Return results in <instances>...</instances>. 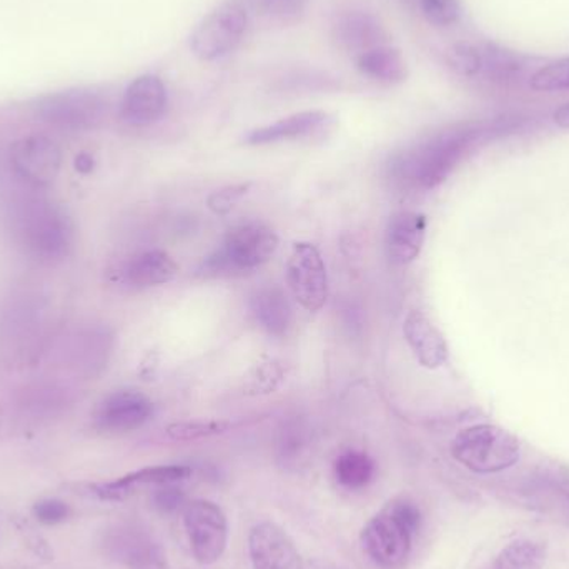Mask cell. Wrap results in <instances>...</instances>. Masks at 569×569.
I'll list each match as a JSON object with an SVG mask.
<instances>
[{
    "label": "cell",
    "mask_w": 569,
    "mask_h": 569,
    "mask_svg": "<svg viewBox=\"0 0 569 569\" xmlns=\"http://www.w3.org/2000/svg\"><path fill=\"white\" fill-rule=\"evenodd\" d=\"M279 249V237L262 222L232 227L222 247L207 257L200 272L206 277L242 276L269 262Z\"/></svg>",
    "instance_id": "277c9868"
},
{
    "label": "cell",
    "mask_w": 569,
    "mask_h": 569,
    "mask_svg": "<svg viewBox=\"0 0 569 569\" xmlns=\"http://www.w3.org/2000/svg\"><path fill=\"white\" fill-rule=\"evenodd\" d=\"M308 438L305 435L303 428L293 427L283 430L280 437L279 455L283 463L295 465L301 457H303L305 448H307Z\"/></svg>",
    "instance_id": "f546056e"
},
{
    "label": "cell",
    "mask_w": 569,
    "mask_h": 569,
    "mask_svg": "<svg viewBox=\"0 0 569 569\" xmlns=\"http://www.w3.org/2000/svg\"><path fill=\"white\" fill-rule=\"evenodd\" d=\"M421 525V511L411 498L388 501L361 530V547L375 567L401 569L410 560L413 538Z\"/></svg>",
    "instance_id": "3957f363"
},
{
    "label": "cell",
    "mask_w": 569,
    "mask_h": 569,
    "mask_svg": "<svg viewBox=\"0 0 569 569\" xmlns=\"http://www.w3.org/2000/svg\"><path fill=\"white\" fill-rule=\"evenodd\" d=\"M403 335L421 367L437 370L447 363V340L423 311L413 310L407 315L403 321Z\"/></svg>",
    "instance_id": "e0dca14e"
},
{
    "label": "cell",
    "mask_w": 569,
    "mask_h": 569,
    "mask_svg": "<svg viewBox=\"0 0 569 569\" xmlns=\"http://www.w3.org/2000/svg\"><path fill=\"white\" fill-rule=\"evenodd\" d=\"M192 470L182 465H170V467H150L143 470L133 471L116 481L109 483L93 485L90 487L92 493L103 501H123L132 497L140 487H162V485L179 483L187 480Z\"/></svg>",
    "instance_id": "2e32d148"
},
{
    "label": "cell",
    "mask_w": 569,
    "mask_h": 569,
    "mask_svg": "<svg viewBox=\"0 0 569 569\" xmlns=\"http://www.w3.org/2000/svg\"><path fill=\"white\" fill-rule=\"evenodd\" d=\"M328 116L325 112H301L270 126L256 129L247 136L250 146H267V143L283 142V140L303 139L313 136L327 127Z\"/></svg>",
    "instance_id": "ffe728a7"
},
{
    "label": "cell",
    "mask_w": 569,
    "mask_h": 569,
    "mask_svg": "<svg viewBox=\"0 0 569 569\" xmlns=\"http://www.w3.org/2000/svg\"><path fill=\"white\" fill-rule=\"evenodd\" d=\"M152 415L153 403L146 395L136 390L113 391L100 401L93 425L100 433H130L142 428Z\"/></svg>",
    "instance_id": "7c38bea8"
},
{
    "label": "cell",
    "mask_w": 569,
    "mask_h": 569,
    "mask_svg": "<svg viewBox=\"0 0 569 569\" xmlns=\"http://www.w3.org/2000/svg\"><path fill=\"white\" fill-rule=\"evenodd\" d=\"M451 455L473 473H500L520 461L521 445L497 425H475L455 437Z\"/></svg>",
    "instance_id": "5b68a950"
},
{
    "label": "cell",
    "mask_w": 569,
    "mask_h": 569,
    "mask_svg": "<svg viewBox=\"0 0 569 569\" xmlns=\"http://www.w3.org/2000/svg\"><path fill=\"white\" fill-rule=\"evenodd\" d=\"M179 273V266L169 253L149 250L130 259L122 270V279L132 288H149L172 282Z\"/></svg>",
    "instance_id": "d6986e66"
},
{
    "label": "cell",
    "mask_w": 569,
    "mask_h": 569,
    "mask_svg": "<svg viewBox=\"0 0 569 569\" xmlns=\"http://www.w3.org/2000/svg\"><path fill=\"white\" fill-rule=\"evenodd\" d=\"M531 87L538 92H563V90H569V57L538 70L531 77Z\"/></svg>",
    "instance_id": "484cf974"
},
{
    "label": "cell",
    "mask_w": 569,
    "mask_h": 569,
    "mask_svg": "<svg viewBox=\"0 0 569 569\" xmlns=\"http://www.w3.org/2000/svg\"><path fill=\"white\" fill-rule=\"evenodd\" d=\"M335 37L341 49L358 53V57L377 47L387 46L383 26L370 13L350 12L338 19Z\"/></svg>",
    "instance_id": "ac0fdd59"
},
{
    "label": "cell",
    "mask_w": 569,
    "mask_h": 569,
    "mask_svg": "<svg viewBox=\"0 0 569 569\" xmlns=\"http://www.w3.org/2000/svg\"><path fill=\"white\" fill-rule=\"evenodd\" d=\"M247 12L237 3H223L210 12L193 30L190 47L199 59H222L237 49L246 36Z\"/></svg>",
    "instance_id": "ba28073f"
},
{
    "label": "cell",
    "mask_w": 569,
    "mask_h": 569,
    "mask_svg": "<svg viewBox=\"0 0 569 569\" xmlns=\"http://www.w3.org/2000/svg\"><path fill=\"white\" fill-rule=\"evenodd\" d=\"M249 555L253 569H305L290 535L272 521H262L250 530Z\"/></svg>",
    "instance_id": "4fadbf2b"
},
{
    "label": "cell",
    "mask_w": 569,
    "mask_h": 569,
    "mask_svg": "<svg viewBox=\"0 0 569 569\" xmlns=\"http://www.w3.org/2000/svg\"><path fill=\"white\" fill-rule=\"evenodd\" d=\"M12 236L27 257L50 266L66 259L72 250L73 222L57 203L23 200L12 213Z\"/></svg>",
    "instance_id": "7a4b0ae2"
},
{
    "label": "cell",
    "mask_w": 569,
    "mask_h": 569,
    "mask_svg": "<svg viewBox=\"0 0 569 569\" xmlns=\"http://www.w3.org/2000/svg\"><path fill=\"white\" fill-rule=\"evenodd\" d=\"M223 421H196V423H176L169 428V435L176 440H196V438L210 437V435L223 433L229 428Z\"/></svg>",
    "instance_id": "4dcf8cb0"
},
{
    "label": "cell",
    "mask_w": 569,
    "mask_h": 569,
    "mask_svg": "<svg viewBox=\"0 0 569 569\" xmlns=\"http://www.w3.org/2000/svg\"><path fill=\"white\" fill-rule=\"evenodd\" d=\"M10 166L23 182L47 187L59 176L62 149L47 136H29L10 147Z\"/></svg>",
    "instance_id": "8fae6325"
},
{
    "label": "cell",
    "mask_w": 569,
    "mask_h": 569,
    "mask_svg": "<svg viewBox=\"0 0 569 569\" xmlns=\"http://www.w3.org/2000/svg\"><path fill=\"white\" fill-rule=\"evenodd\" d=\"M478 127H453L438 133L417 149L408 150L391 162L395 179L408 186L430 190L440 186L480 140Z\"/></svg>",
    "instance_id": "6da1fadb"
},
{
    "label": "cell",
    "mask_w": 569,
    "mask_h": 569,
    "mask_svg": "<svg viewBox=\"0 0 569 569\" xmlns=\"http://www.w3.org/2000/svg\"><path fill=\"white\" fill-rule=\"evenodd\" d=\"M545 561H547V547L543 543L520 540L501 550L493 569H541Z\"/></svg>",
    "instance_id": "cb8c5ba5"
},
{
    "label": "cell",
    "mask_w": 569,
    "mask_h": 569,
    "mask_svg": "<svg viewBox=\"0 0 569 569\" xmlns=\"http://www.w3.org/2000/svg\"><path fill=\"white\" fill-rule=\"evenodd\" d=\"M553 120L561 129H569V102L557 109V112L553 113Z\"/></svg>",
    "instance_id": "e575fe53"
},
{
    "label": "cell",
    "mask_w": 569,
    "mask_h": 569,
    "mask_svg": "<svg viewBox=\"0 0 569 569\" xmlns=\"http://www.w3.org/2000/svg\"><path fill=\"white\" fill-rule=\"evenodd\" d=\"M262 6L273 19L293 22L307 9L308 0H262Z\"/></svg>",
    "instance_id": "1f68e13d"
},
{
    "label": "cell",
    "mask_w": 569,
    "mask_h": 569,
    "mask_svg": "<svg viewBox=\"0 0 569 569\" xmlns=\"http://www.w3.org/2000/svg\"><path fill=\"white\" fill-rule=\"evenodd\" d=\"M69 515V507L60 500H42L33 505V517L47 527L63 523Z\"/></svg>",
    "instance_id": "d6a6232c"
},
{
    "label": "cell",
    "mask_w": 569,
    "mask_h": 569,
    "mask_svg": "<svg viewBox=\"0 0 569 569\" xmlns=\"http://www.w3.org/2000/svg\"><path fill=\"white\" fill-rule=\"evenodd\" d=\"M448 63L463 77H475L483 69V52L467 42H458L448 50Z\"/></svg>",
    "instance_id": "d4e9b609"
},
{
    "label": "cell",
    "mask_w": 569,
    "mask_h": 569,
    "mask_svg": "<svg viewBox=\"0 0 569 569\" xmlns=\"http://www.w3.org/2000/svg\"><path fill=\"white\" fill-rule=\"evenodd\" d=\"M252 313L260 328L270 337L283 338L293 325V310L283 288L272 284L257 291L252 298Z\"/></svg>",
    "instance_id": "44dd1931"
},
{
    "label": "cell",
    "mask_w": 569,
    "mask_h": 569,
    "mask_svg": "<svg viewBox=\"0 0 569 569\" xmlns=\"http://www.w3.org/2000/svg\"><path fill=\"white\" fill-rule=\"evenodd\" d=\"M33 113L40 122L66 132L96 129L106 119L107 100L93 89H70L37 100Z\"/></svg>",
    "instance_id": "8992f818"
},
{
    "label": "cell",
    "mask_w": 569,
    "mask_h": 569,
    "mask_svg": "<svg viewBox=\"0 0 569 569\" xmlns=\"http://www.w3.org/2000/svg\"><path fill=\"white\" fill-rule=\"evenodd\" d=\"M0 427H2V410H0Z\"/></svg>",
    "instance_id": "8d00e7d4"
},
{
    "label": "cell",
    "mask_w": 569,
    "mask_h": 569,
    "mask_svg": "<svg viewBox=\"0 0 569 569\" xmlns=\"http://www.w3.org/2000/svg\"><path fill=\"white\" fill-rule=\"evenodd\" d=\"M377 465L370 455L350 450L335 461V478L347 490H363L373 481Z\"/></svg>",
    "instance_id": "603a6c76"
},
{
    "label": "cell",
    "mask_w": 569,
    "mask_h": 569,
    "mask_svg": "<svg viewBox=\"0 0 569 569\" xmlns=\"http://www.w3.org/2000/svg\"><path fill=\"white\" fill-rule=\"evenodd\" d=\"M76 166H77V170H79V172L89 173L90 170H92L93 160L90 159L89 156H80V157H77Z\"/></svg>",
    "instance_id": "d590c367"
},
{
    "label": "cell",
    "mask_w": 569,
    "mask_h": 569,
    "mask_svg": "<svg viewBox=\"0 0 569 569\" xmlns=\"http://www.w3.org/2000/svg\"><path fill=\"white\" fill-rule=\"evenodd\" d=\"M183 527L197 563H217L229 543V521L219 505L210 500H193L183 510Z\"/></svg>",
    "instance_id": "52a82bcc"
},
{
    "label": "cell",
    "mask_w": 569,
    "mask_h": 569,
    "mask_svg": "<svg viewBox=\"0 0 569 569\" xmlns=\"http://www.w3.org/2000/svg\"><path fill=\"white\" fill-rule=\"evenodd\" d=\"M521 66L513 57L503 50L490 49L483 52V69L481 72L493 80L511 79L515 73H520Z\"/></svg>",
    "instance_id": "4316f807"
},
{
    "label": "cell",
    "mask_w": 569,
    "mask_h": 569,
    "mask_svg": "<svg viewBox=\"0 0 569 569\" xmlns=\"http://www.w3.org/2000/svg\"><path fill=\"white\" fill-rule=\"evenodd\" d=\"M427 217L417 212H398L391 217L385 236L387 257L393 266L415 262L423 249Z\"/></svg>",
    "instance_id": "9a60e30c"
},
{
    "label": "cell",
    "mask_w": 569,
    "mask_h": 569,
    "mask_svg": "<svg viewBox=\"0 0 569 569\" xmlns=\"http://www.w3.org/2000/svg\"><path fill=\"white\" fill-rule=\"evenodd\" d=\"M106 550L112 560L127 569H169L166 548L140 525L112 528L106 538Z\"/></svg>",
    "instance_id": "30bf717a"
},
{
    "label": "cell",
    "mask_w": 569,
    "mask_h": 569,
    "mask_svg": "<svg viewBox=\"0 0 569 569\" xmlns=\"http://www.w3.org/2000/svg\"><path fill=\"white\" fill-rule=\"evenodd\" d=\"M358 69L381 83L403 82L408 73L403 56L390 46L377 47L358 57Z\"/></svg>",
    "instance_id": "7402d4cb"
},
{
    "label": "cell",
    "mask_w": 569,
    "mask_h": 569,
    "mask_svg": "<svg viewBox=\"0 0 569 569\" xmlns=\"http://www.w3.org/2000/svg\"><path fill=\"white\" fill-rule=\"evenodd\" d=\"M421 13L428 22L438 27H448L460 17L458 0H418Z\"/></svg>",
    "instance_id": "83f0119b"
},
{
    "label": "cell",
    "mask_w": 569,
    "mask_h": 569,
    "mask_svg": "<svg viewBox=\"0 0 569 569\" xmlns=\"http://www.w3.org/2000/svg\"><path fill=\"white\" fill-rule=\"evenodd\" d=\"M287 283L291 295L307 311H320L327 303V267L317 247L295 243L287 262Z\"/></svg>",
    "instance_id": "9c48e42d"
},
{
    "label": "cell",
    "mask_w": 569,
    "mask_h": 569,
    "mask_svg": "<svg viewBox=\"0 0 569 569\" xmlns=\"http://www.w3.org/2000/svg\"><path fill=\"white\" fill-rule=\"evenodd\" d=\"M152 503L160 513L173 515L179 513V511L183 513L189 501H187L186 491L173 483L157 487V490L153 491Z\"/></svg>",
    "instance_id": "f1b7e54d"
},
{
    "label": "cell",
    "mask_w": 569,
    "mask_h": 569,
    "mask_svg": "<svg viewBox=\"0 0 569 569\" xmlns=\"http://www.w3.org/2000/svg\"><path fill=\"white\" fill-rule=\"evenodd\" d=\"M249 186L229 187V189L220 190V192L213 193L210 199V209L217 213H226L232 209L233 203L247 192Z\"/></svg>",
    "instance_id": "836d02e7"
},
{
    "label": "cell",
    "mask_w": 569,
    "mask_h": 569,
    "mask_svg": "<svg viewBox=\"0 0 569 569\" xmlns=\"http://www.w3.org/2000/svg\"><path fill=\"white\" fill-rule=\"evenodd\" d=\"M167 109V89L157 76L139 77L130 83L120 106L123 122L133 127L152 126Z\"/></svg>",
    "instance_id": "5bb4252c"
}]
</instances>
